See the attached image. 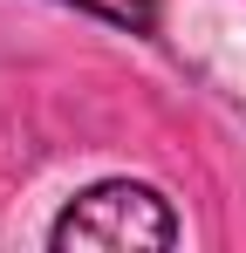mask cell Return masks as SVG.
I'll return each mask as SVG.
<instances>
[{"label": "cell", "mask_w": 246, "mask_h": 253, "mask_svg": "<svg viewBox=\"0 0 246 253\" xmlns=\"http://www.w3.org/2000/svg\"><path fill=\"white\" fill-rule=\"evenodd\" d=\"M48 247L55 253H164L178 247V212L144 178H103L55 212Z\"/></svg>", "instance_id": "obj_1"}, {"label": "cell", "mask_w": 246, "mask_h": 253, "mask_svg": "<svg viewBox=\"0 0 246 253\" xmlns=\"http://www.w3.org/2000/svg\"><path fill=\"white\" fill-rule=\"evenodd\" d=\"M55 7H76V14H89V21H110V28H123V35H158L164 21V0H55Z\"/></svg>", "instance_id": "obj_2"}]
</instances>
